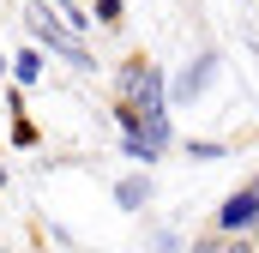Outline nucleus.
I'll return each instance as SVG.
<instances>
[{
    "mask_svg": "<svg viewBox=\"0 0 259 253\" xmlns=\"http://www.w3.org/2000/svg\"><path fill=\"white\" fill-rule=\"evenodd\" d=\"M24 24H30V36H36V43H49V49H55V55H66L72 66H91V55L78 49V36H72V30H61V24L49 18V6H42V0L24 12Z\"/></svg>",
    "mask_w": 259,
    "mask_h": 253,
    "instance_id": "nucleus-2",
    "label": "nucleus"
},
{
    "mask_svg": "<svg viewBox=\"0 0 259 253\" xmlns=\"http://www.w3.org/2000/svg\"><path fill=\"white\" fill-rule=\"evenodd\" d=\"M97 24L115 30V24H121V0H97Z\"/></svg>",
    "mask_w": 259,
    "mask_h": 253,
    "instance_id": "nucleus-6",
    "label": "nucleus"
},
{
    "mask_svg": "<svg viewBox=\"0 0 259 253\" xmlns=\"http://www.w3.org/2000/svg\"><path fill=\"white\" fill-rule=\"evenodd\" d=\"M211 66H217V55H199V61L187 66V72H181V85H175V97H181V103H193L199 91L211 85Z\"/></svg>",
    "mask_w": 259,
    "mask_h": 253,
    "instance_id": "nucleus-3",
    "label": "nucleus"
},
{
    "mask_svg": "<svg viewBox=\"0 0 259 253\" xmlns=\"http://www.w3.org/2000/svg\"><path fill=\"white\" fill-rule=\"evenodd\" d=\"M18 78H24V85H36V78H42V55H30V49H24V55H18Z\"/></svg>",
    "mask_w": 259,
    "mask_h": 253,
    "instance_id": "nucleus-4",
    "label": "nucleus"
},
{
    "mask_svg": "<svg viewBox=\"0 0 259 253\" xmlns=\"http://www.w3.org/2000/svg\"><path fill=\"white\" fill-rule=\"evenodd\" d=\"M115 199H121L127 211H133V205H145V181H121V187H115Z\"/></svg>",
    "mask_w": 259,
    "mask_h": 253,
    "instance_id": "nucleus-5",
    "label": "nucleus"
},
{
    "mask_svg": "<svg viewBox=\"0 0 259 253\" xmlns=\"http://www.w3.org/2000/svg\"><path fill=\"white\" fill-rule=\"evenodd\" d=\"M253 229H259V187L247 181V187H235L229 199H223V211H217V235L235 241V235H253Z\"/></svg>",
    "mask_w": 259,
    "mask_h": 253,
    "instance_id": "nucleus-1",
    "label": "nucleus"
},
{
    "mask_svg": "<svg viewBox=\"0 0 259 253\" xmlns=\"http://www.w3.org/2000/svg\"><path fill=\"white\" fill-rule=\"evenodd\" d=\"M229 253H253V235H235V247Z\"/></svg>",
    "mask_w": 259,
    "mask_h": 253,
    "instance_id": "nucleus-7",
    "label": "nucleus"
},
{
    "mask_svg": "<svg viewBox=\"0 0 259 253\" xmlns=\"http://www.w3.org/2000/svg\"><path fill=\"white\" fill-rule=\"evenodd\" d=\"M253 187H259V175H253Z\"/></svg>",
    "mask_w": 259,
    "mask_h": 253,
    "instance_id": "nucleus-8",
    "label": "nucleus"
}]
</instances>
